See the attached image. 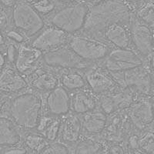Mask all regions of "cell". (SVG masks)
I'll use <instances>...</instances> for the list:
<instances>
[{
  "label": "cell",
  "instance_id": "obj_33",
  "mask_svg": "<svg viewBox=\"0 0 154 154\" xmlns=\"http://www.w3.org/2000/svg\"><path fill=\"white\" fill-rule=\"evenodd\" d=\"M5 6L2 2H0V28L6 29L9 26V16L5 11Z\"/></svg>",
  "mask_w": 154,
  "mask_h": 154
},
{
  "label": "cell",
  "instance_id": "obj_18",
  "mask_svg": "<svg viewBox=\"0 0 154 154\" xmlns=\"http://www.w3.org/2000/svg\"><path fill=\"white\" fill-rule=\"evenodd\" d=\"M82 136V127L80 116L72 112H69L62 117L59 141L66 144L72 145Z\"/></svg>",
  "mask_w": 154,
  "mask_h": 154
},
{
  "label": "cell",
  "instance_id": "obj_30",
  "mask_svg": "<svg viewBox=\"0 0 154 154\" xmlns=\"http://www.w3.org/2000/svg\"><path fill=\"white\" fill-rule=\"evenodd\" d=\"M30 4L42 16L50 14L56 8V2L53 0H37Z\"/></svg>",
  "mask_w": 154,
  "mask_h": 154
},
{
  "label": "cell",
  "instance_id": "obj_28",
  "mask_svg": "<svg viewBox=\"0 0 154 154\" xmlns=\"http://www.w3.org/2000/svg\"><path fill=\"white\" fill-rule=\"evenodd\" d=\"M136 149L143 154H154V131L151 128L140 132L138 134Z\"/></svg>",
  "mask_w": 154,
  "mask_h": 154
},
{
  "label": "cell",
  "instance_id": "obj_29",
  "mask_svg": "<svg viewBox=\"0 0 154 154\" xmlns=\"http://www.w3.org/2000/svg\"><path fill=\"white\" fill-rule=\"evenodd\" d=\"M39 154H72L66 144L56 140L49 142Z\"/></svg>",
  "mask_w": 154,
  "mask_h": 154
},
{
  "label": "cell",
  "instance_id": "obj_36",
  "mask_svg": "<svg viewBox=\"0 0 154 154\" xmlns=\"http://www.w3.org/2000/svg\"><path fill=\"white\" fill-rule=\"evenodd\" d=\"M148 66L150 69L151 74L154 75V52L148 59Z\"/></svg>",
  "mask_w": 154,
  "mask_h": 154
},
{
  "label": "cell",
  "instance_id": "obj_4",
  "mask_svg": "<svg viewBox=\"0 0 154 154\" xmlns=\"http://www.w3.org/2000/svg\"><path fill=\"white\" fill-rule=\"evenodd\" d=\"M89 8L86 2H71L58 9L49 18V24L69 35L79 32L84 27Z\"/></svg>",
  "mask_w": 154,
  "mask_h": 154
},
{
  "label": "cell",
  "instance_id": "obj_21",
  "mask_svg": "<svg viewBox=\"0 0 154 154\" xmlns=\"http://www.w3.org/2000/svg\"><path fill=\"white\" fill-rule=\"evenodd\" d=\"M29 82L16 69L5 67L0 72V91L5 93H15L23 91Z\"/></svg>",
  "mask_w": 154,
  "mask_h": 154
},
{
  "label": "cell",
  "instance_id": "obj_25",
  "mask_svg": "<svg viewBox=\"0 0 154 154\" xmlns=\"http://www.w3.org/2000/svg\"><path fill=\"white\" fill-rule=\"evenodd\" d=\"M103 142L96 136H82L75 144L72 154H105Z\"/></svg>",
  "mask_w": 154,
  "mask_h": 154
},
{
  "label": "cell",
  "instance_id": "obj_6",
  "mask_svg": "<svg viewBox=\"0 0 154 154\" xmlns=\"http://www.w3.org/2000/svg\"><path fill=\"white\" fill-rule=\"evenodd\" d=\"M111 74L121 89H130L137 94L154 96V87L148 61L141 66L122 72H111Z\"/></svg>",
  "mask_w": 154,
  "mask_h": 154
},
{
  "label": "cell",
  "instance_id": "obj_35",
  "mask_svg": "<svg viewBox=\"0 0 154 154\" xmlns=\"http://www.w3.org/2000/svg\"><path fill=\"white\" fill-rule=\"evenodd\" d=\"M18 51H19V49H16L13 44H10L9 46L7 49V58L10 63H15L17 58Z\"/></svg>",
  "mask_w": 154,
  "mask_h": 154
},
{
  "label": "cell",
  "instance_id": "obj_10",
  "mask_svg": "<svg viewBox=\"0 0 154 154\" xmlns=\"http://www.w3.org/2000/svg\"><path fill=\"white\" fill-rule=\"evenodd\" d=\"M88 87L96 95H103L119 88L109 71L99 63H93L83 70Z\"/></svg>",
  "mask_w": 154,
  "mask_h": 154
},
{
  "label": "cell",
  "instance_id": "obj_12",
  "mask_svg": "<svg viewBox=\"0 0 154 154\" xmlns=\"http://www.w3.org/2000/svg\"><path fill=\"white\" fill-rule=\"evenodd\" d=\"M69 34L53 25H48L41 30L30 42V45L43 53L54 50L68 44Z\"/></svg>",
  "mask_w": 154,
  "mask_h": 154
},
{
  "label": "cell",
  "instance_id": "obj_15",
  "mask_svg": "<svg viewBox=\"0 0 154 154\" xmlns=\"http://www.w3.org/2000/svg\"><path fill=\"white\" fill-rule=\"evenodd\" d=\"M45 112L50 116L63 117L71 112V94L61 85L46 93Z\"/></svg>",
  "mask_w": 154,
  "mask_h": 154
},
{
  "label": "cell",
  "instance_id": "obj_42",
  "mask_svg": "<svg viewBox=\"0 0 154 154\" xmlns=\"http://www.w3.org/2000/svg\"><path fill=\"white\" fill-rule=\"evenodd\" d=\"M153 47H154V31H153Z\"/></svg>",
  "mask_w": 154,
  "mask_h": 154
},
{
  "label": "cell",
  "instance_id": "obj_5",
  "mask_svg": "<svg viewBox=\"0 0 154 154\" xmlns=\"http://www.w3.org/2000/svg\"><path fill=\"white\" fill-rule=\"evenodd\" d=\"M12 20L16 30L26 38H33L46 26L43 17L31 4L24 1L14 5Z\"/></svg>",
  "mask_w": 154,
  "mask_h": 154
},
{
  "label": "cell",
  "instance_id": "obj_9",
  "mask_svg": "<svg viewBox=\"0 0 154 154\" xmlns=\"http://www.w3.org/2000/svg\"><path fill=\"white\" fill-rule=\"evenodd\" d=\"M43 65L56 69H77L84 70L90 63L84 61L74 53L68 44L44 53Z\"/></svg>",
  "mask_w": 154,
  "mask_h": 154
},
{
  "label": "cell",
  "instance_id": "obj_16",
  "mask_svg": "<svg viewBox=\"0 0 154 154\" xmlns=\"http://www.w3.org/2000/svg\"><path fill=\"white\" fill-rule=\"evenodd\" d=\"M29 77L31 87L40 93H49L60 85L58 69L44 65Z\"/></svg>",
  "mask_w": 154,
  "mask_h": 154
},
{
  "label": "cell",
  "instance_id": "obj_23",
  "mask_svg": "<svg viewBox=\"0 0 154 154\" xmlns=\"http://www.w3.org/2000/svg\"><path fill=\"white\" fill-rule=\"evenodd\" d=\"M19 129L12 119L0 116V146H12L20 143L22 136Z\"/></svg>",
  "mask_w": 154,
  "mask_h": 154
},
{
  "label": "cell",
  "instance_id": "obj_24",
  "mask_svg": "<svg viewBox=\"0 0 154 154\" xmlns=\"http://www.w3.org/2000/svg\"><path fill=\"white\" fill-rule=\"evenodd\" d=\"M61 122L62 117L53 116L45 112L42 113L35 130L43 135L49 142H53L59 137Z\"/></svg>",
  "mask_w": 154,
  "mask_h": 154
},
{
  "label": "cell",
  "instance_id": "obj_13",
  "mask_svg": "<svg viewBox=\"0 0 154 154\" xmlns=\"http://www.w3.org/2000/svg\"><path fill=\"white\" fill-rule=\"evenodd\" d=\"M43 54L30 44L21 43L15 62L16 69L23 75L30 76L43 66Z\"/></svg>",
  "mask_w": 154,
  "mask_h": 154
},
{
  "label": "cell",
  "instance_id": "obj_3",
  "mask_svg": "<svg viewBox=\"0 0 154 154\" xmlns=\"http://www.w3.org/2000/svg\"><path fill=\"white\" fill-rule=\"evenodd\" d=\"M68 46L77 56L87 63H99L112 49L105 41L82 32L69 35Z\"/></svg>",
  "mask_w": 154,
  "mask_h": 154
},
{
  "label": "cell",
  "instance_id": "obj_8",
  "mask_svg": "<svg viewBox=\"0 0 154 154\" xmlns=\"http://www.w3.org/2000/svg\"><path fill=\"white\" fill-rule=\"evenodd\" d=\"M147 61L148 60L143 58L133 48H112L106 57L99 63L110 72H116L141 66L147 63Z\"/></svg>",
  "mask_w": 154,
  "mask_h": 154
},
{
  "label": "cell",
  "instance_id": "obj_11",
  "mask_svg": "<svg viewBox=\"0 0 154 154\" xmlns=\"http://www.w3.org/2000/svg\"><path fill=\"white\" fill-rule=\"evenodd\" d=\"M130 31L133 49L148 60L154 52L152 29L133 16L130 23Z\"/></svg>",
  "mask_w": 154,
  "mask_h": 154
},
{
  "label": "cell",
  "instance_id": "obj_37",
  "mask_svg": "<svg viewBox=\"0 0 154 154\" xmlns=\"http://www.w3.org/2000/svg\"><path fill=\"white\" fill-rule=\"evenodd\" d=\"M0 2H2L6 6H12L18 2V0H0Z\"/></svg>",
  "mask_w": 154,
  "mask_h": 154
},
{
  "label": "cell",
  "instance_id": "obj_27",
  "mask_svg": "<svg viewBox=\"0 0 154 154\" xmlns=\"http://www.w3.org/2000/svg\"><path fill=\"white\" fill-rule=\"evenodd\" d=\"M135 16L154 31V0H143L140 2Z\"/></svg>",
  "mask_w": 154,
  "mask_h": 154
},
{
  "label": "cell",
  "instance_id": "obj_40",
  "mask_svg": "<svg viewBox=\"0 0 154 154\" xmlns=\"http://www.w3.org/2000/svg\"><path fill=\"white\" fill-rule=\"evenodd\" d=\"M5 58H4V56L2 55V53L0 52V69L2 68L5 65Z\"/></svg>",
  "mask_w": 154,
  "mask_h": 154
},
{
  "label": "cell",
  "instance_id": "obj_20",
  "mask_svg": "<svg viewBox=\"0 0 154 154\" xmlns=\"http://www.w3.org/2000/svg\"><path fill=\"white\" fill-rule=\"evenodd\" d=\"M82 133L89 136L100 135L106 128L108 116L100 107L80 116Z\"/></svg>",
  "mask_w": 154,
  "mask_h": 154
},
{
  "label": "cell",
  "instance_id": "obj_41",
  "mask_svg": "<svg viewBox=\"0 0 154 154\" xmlns=\"http://www.w3.org/2000/svg\"><path fill=\"white\" fill-rule=\"evenodd\" d=\"M58 1H60L61 2H72L74 0H58Z\"/></svg>",
  "mask_w": 154,
  "mask_h": 154
},
{
  "label": "cell",
  "instance_id": "obj_38",
  "mask_svg": "<svg viewBox=\"0 0 154 154\" xmlns=\"http://www.w3.org/2000/svg\"><path fill=\"white\" fill-rule=\"evenodd\" d=\"M5 103H6V99H5V97L3 95L0 94V110L3 108Z\"/></svg>",
  "mask_w": 154,
  "mask_h": 154
},
{
  "label": "cell",
  "instance_id": "obj_7",
  "mask_svg": "<svg viewBox=\"0 0 154 154\" xmlns=\"http://www.w3.org/2000/svg\"><path fill=\"white\" fill-rule=\"evenodd\" d=\"M126 112L137 133L150 128L154 122V96L137 94Z\"/></svg>",
  "mask_w": 154,
  "mask_h": 154
},
{
  "label": "cell",
  "instance_id": "obj_14",
  "mask_svg": "<svg viewBox=\"0 0 154 154\" xmlns=\"http://www.w3.org/2000/svg\"><path fill=\"white\" fill-rule=\"evenodd\" d=\"M137 93L130 89L118 88L114 91L100 95L99 107L107 116L119 110L126 109L131 105Z\"/></svg>",
  "mask_w": 154,
  "mask_h": 154
},
{
  "label": "cell",
  "instance_id": "obj_39",
  "mask_svg": "<svg viewBox=\"0 0 154 154\" xmlns=\"http://www.w3.org/2000/svg\"><path fill=\"white\" fill-rule=\"evenodd\" d=\"M85 1H86V2H89V3H90L91 5H96V4L100 3V2L106 1V0H85Z\"/></svg>",
  "mask_w": 154,
  "mask_h": 154
},
{
  "label": "cell",
  "instance_id": "obj_1",
  "mask_svg": "<svg viewBox=\"0 0 154 154\" xmlns=\"http://www.w3.org/2000/svg\"><path fill=\"white\" fill-rule=\"evenodd\" d=\"M133 14L130 5L122 0H106L89 8L81 32L100 38L103 32L113 24L131 22ZM101 39V38H100Z\"/></svg>",
  "mask_w": 154,
  "mask_h": 154
},
{
  "label": "cell",
  "instance_id": "obj_19",
  "mask_svg": "<svg viewBox=\"0 0 154 154\" xmlns=\"http://www.w3.org/2000/svg\"><path fill=\"white\" fill-rule=\"evenodd\" d=\"M89 87L83 88L71 94V112L82 115L99 107L100 97Z\"/></svg>",
  "mask_w": 154,
  "mask_h": 154
},
{
  "label": "cell",
  "instance_id": "obj_32",
  "mask_svg": "<svg viewBox=\"0 0 154 154\" xmlns=\"http://www.w3.org/2000/svg\"><path fill=\"white\" fill-rule=\"evenodd\" d=\"M28 150L23 144L5 147L3 151V154H26Z\"/></svg>",
  "mask_w": 154,
  "mask_h": 154
},
{
  "label": "cell",
  "instance_id": "obj_2",
  "mask_svg": "<svg viewBox=\"0 0 154 154\" xmlns=\"http://www.w3.org/2000/svg\"><path fill=\"white\" fill-rule=\"evenodd\" d=\"M43 100L40 93L26 91L14 97L9 104L11 119L26 131L35 130L43 113Z\"/></svg>",
  "mask_w": 154,
  "mask_h": 154
},
{
  "label": "cell",
  "instance_id": "obj_34",
  "mask_svg": "<svg viewBox=\"0 0 154 154\" xmlns=\"http://www.w3.org/2000/svg\"><path fill=\"white\" fill-rule=\"evenodd\" d=\"M7 36L12 41L19 43H23L25 40V36L17 30H9L7 32Z\"/></svg>",
  "mask_w": 154,
  "mask_h": 154
},
{
  "label": "cell",
  "instance_id": "obj_26",
  "mask_svg": "<svg viewBox=\"0 0 154 154\" xmlns=\"http://www.w3.org/2000/svg\"><path fill=\"white\" fill-rule=\"evenodd\" d=\"M23 140V144L31 154H39L49 143L43 135L36 130L27 131L24 135Z\"/></svg>",
  "mask_w": 154,
  "mask_h": 154
},
{
  "label": "cell",
  "instance_id": "obj_17",
  "mask_svg": "<svg viewBox=\"0 0 154 154\" xmlns=\"http://www.w3.org/2000/svg\"><path fill=\"white\" fill-rule=\"evenodd\" d=\"M112 48L130 49L132 47L130 23H116L106 29L100 35Z\"/></svg>",
  "mask_w": 154,
  "mask_h": 154
},
{
  "label": "cell",
  "instance_id": "obj_31",
  "mask_svg": "<svg viewBox=\"0 0 154 154\" xmlns=\"http://www.w3.org/2000/svg\"><path fill=\"white\" fill-rule=\"evenodd\" d=\"M105 154H128L124 146L119 142L112 143L105 151Z\"/></svg>",
  "mask_w": 154,
  "mask_h": 154
},
{
  "label": "cell",
  "instance_id": "obj_22",
  "mask_svg": "<svg viewBox=\"0 0 154 154\" xmlns=\"http://www.w3.org/2000/svg\"><path fill=\"white\" fill-rule=\"evenodd\" d=\"M58 71L60 84L69 93H73L88 86L83 70L77 69H58Z\"/></svg>",
  "mask_w": 154,
  "mask_h": 154
}]
</instances>
